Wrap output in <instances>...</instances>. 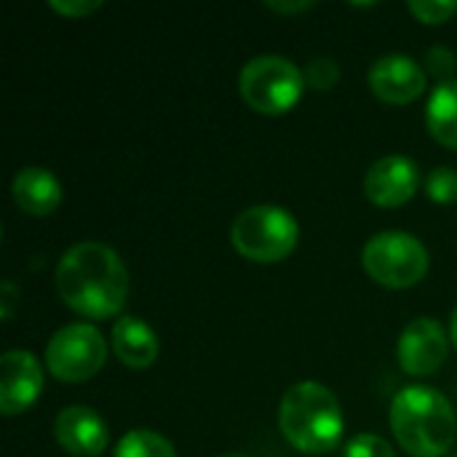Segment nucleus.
<instances>
[{
	"label": "nucleus",
	"mask_w": 457,
	"mask_h": 457,
	"mask_svg": "<svg viewBox=\"0 0 457 457\" xmlns=\"http://www.w3.org/2000/svg\"><path fill=\"white\" fill-rule=\"evenodd\" d=\"M56 292L64 305L83 319H112L129 300V270L107 244L83 241L59 260Z\"/></svg>",
	"instance_id": "f257e3e1"
},
{
	"label": "nucleus",
	"mask_w": 457,
	"mask_h": 457,
	"mask_svg": "<svg viewBox=\"0 0 457 457\" xmlns=\"http://www.w3.org/2000/svg\"><path fill=\"white\" fill-rule=\"evenodd\" d=\"M278 428L284 439L305 455H327L340 447L345 418L337 396L316 383H295L278 407Z\"/></svg>",
	"instance_id": "f03ea898"
},
{
	"label": "nucleus",
	"mask_w": 457,
	"mask_h": 457,
	"mask_svg": "<svg viewBox=\"0 0 457 457\" xmlns=\"http://www.w3.org/2000/svg\"><path fill=\"white\" fill-rule=\"evenodd\" d=\"M391 428L412 457H442L455 445V410L436 388L407 386L391 402Z\"/></svg>",
	"instance_id": "7ed1b4c3"
},
{
	"label": "nucleus",
	"mask_w": 457,
	"mask_h": 457,
	"mask_svg": "<svg viewBox=\"0 0 457 457\" xmlns=\"http://www.w3.org/2000/svg\"><path fill=\"white\" fill-rule=\"evenodd\" d=\"M300 241L297 220L281 206H249L230 225L233 249L249 262H281Z\"/></svg>",
	"instance_id": "20e7f679"
},
{
	"label": "nucleus",
	"mask_w": 457,
	"mask_h": 457,
	"mask_svg": "<svg viewBox=\"0 0 457 457\" xmlns=\"http://www.w3.org/2000/svg\"><path fill=\"white\" fill-rule=\"evenodd\" d=\"M238 91L252 110L262 115H284L300 102L305 91V75L287 56L262 54L244 64L238 75Z\"/></svg>",
	"instance_id": "39448f33"
},
{
	"label": "nucleus",
	"mask_w": 457,
	"mask_h": 457,
	"mask_svg": "<svg viewBox=\"0 0 457 457\" xmlns=\"http://www.w3.org/2000/svg\"><path fill=\"white\" fill-rule=\"evenodd\" d=\"M367 276L386 289H410L426 278L431 268L428 249L412 233L386 230L372 236L361 249Z\"/></svg>",
	"instance_id": "423d86ee"
},
{
	"label": "nucleus",
	"mask_w": 457,
	"mask_h": 457,
	"mask_svg": "<svg viewBox=\"0 0 457 457\" xmlns=\"http://www.w3.org/2000/svg\"><path fill=\"white\" fill-rule=\"evenodd\" d=\"M107 359V343L94 324L62 327L46 345V367L62 383L91 380Z\"/></svg>",
	"instance_id": "0eeeda50"
},
{
	"label": "nucleus",
	"mask_w": 457,
	"mask_h": 457,
	"mask_svg": "<svg viewBox=\"0 0 457 457\" xmlns=\"http://www.w3.org/2000/svg\"><path fill=\"white\" fill-rule=\"evenodd\" d=\"M450 353L447 329L436 319H415L399 337V364L412 378H426L442 370Z\"/></svg>",
	"instance_id": "6e6552de"
},
{
	"label": "nucleus",
	"mask_w": 457,
	"mask_h": 457,
	"mask_svg": "<svg viewBox=\"0 0 457 457\" xmlns=\"http://www.w3.org/2000/svg\"><path fill=\"white\" fill-rule=\"evenodd\" d=\"M420 187V169L407 155H386L375 161L364 177V195L383 209H399Z\"/></svg>",
	"instance_id": "1a4fd4ad"
},
{
	"label": "nucleus",
	"mask_w": 457,
	"mask_h": 457,
	"mask_svg": "<svg viewBox=\"0 0 457 457\" xmlns=\"http://www.w3.org/2000/svg\"><path fill=\"white\" fill-rule=\"evenodd\" d=\"M43 394V370L29 351H8L0 359V412L5 418L27 412Z\"/></svg>",
	"instance_id": "9d476101"
},
{
	"label": "nucleus",
	"mask_w": 457,
	"mask_h": 457,
	"mask_svg": "<svg viewBox=\"0 0 457 457\" xmlns=\"http://www.w3.org/2000/svg\"><path fill=\"white\" fill-rule=\"evenodd\" d=\"M370 88L386 104H410L426 91V70L402 54L380 56L370 70Z\"/></svg>",
	"instance_id": "9b49d317"
},
{
	"label": "nucleus",
	"mask_w": 457,
	"mask_h": 457,
	"mask_svg": "<svg viewBox=\"0 0 457 457\" xmlns=\"http://www.w3.org/2000/svg\"><path fill=\"white\" fill-rule=\"evenodd\" d=\"M54 434L59 447L75 457H99L110 442L107 423L83 404L64 407L54 420Z\"/></svg>",
	"instance_id": "f8f14e48"
},
{
	"label": "nucleus",
	"mask_w": 457,
	"mask_h": 457,
	"mask_svg": "<svg viewBox=\"0 0 457 457\" xmlns=\"http://www.w3.org/2000/svg\"><path fill=\"white\" fill-rule=\"evenodd\" d=\"M13 204L29 217H46L62 204V185L59 179L40 166L21 169L11 182Z\"/></svg>",
	"instance_id": "ddd939ff"
},
{
	"label": "nucleus",
	"mask_w": 457,
	"mask_h": 457,
	"mask_svg": "<svg viewBox=\"0 0 457 457\" xmlns=\"http://www.w3.org/2000/svg\"><path fill=\"white\" fill-rule=\"evenodd\" d=\"M112 351L129 370H147L158 359V335L137 316H123L112 327Z\"/></svg>",
	"instance_id": "4468645a"
},
{
	"label": "nucleus",
	"mask_w": 457,
	"mask_h": 457,
	"mask_svg": "<svg viewBox=\"0 0 457 457\" xmlns=\"http://www.w3.org/2000/svg\"><path fill=\"white\" fill-rule=\"evenodd\" d=\"M426 126L439 145L457 150V80L439 83L431 91L426 107Z\"/></svg>",
	"instance_id": "2eb2a0df"
},
{
	"label": "nucleus",
	"mask_w": 457,
	"mask_h": 457,
	"mask_svg": "<svg viewBox=\"0 0 457 457\" xmlns=\"http://www.w3.org/2000/svg\"><path fill=\"white\" fill-rule=\"evenodd\" d=\"M115 457H177V450L166 436L150 428H134L118 442Z\"/></svg>",
	"instance_id": "dca6fc26"
},
{
	"label": "nucleus",
	"mask_w": 457,
	"mask_h": 457,
	"mask_svg": "<svg viewBox=\"0 0 457 457\" xmlns=\"http://www.w3.org/2000/svg\"><path fill=\"white\" fill-rule=\"evenodd\" d=\"M426 195L436 204H457V171L439 166L426 179Z\"/></svg>",
	"instance_id": "f3484780"
},
{
	"label": "nucleus",
	"mask_w": 457,
	"mask_h": 457,
	"mask_svg": "<svg viewBox=\"0 0 457 457\" xmlns=\"http://www.w3.org/2000/svg\"><path fill=\"white\" fill-rule=\"evenodd\" d=\"M303 75H305V86H311L313 91H329V88H335L337 80H340V67H337L335 59L319 56V59H313V62L303 70Z\"/></svg>",
	"instance_id": "a211bd4d"
},
{
	"label": "nucleus",
	"mask_w": 457,
	"mask_h": 457,
	"mask_svg": "<svg viewBox=\"0 0 457 457\" xmlns=\"http://www.w3.org/2000/svg\"><path fill=\"white\" fill-rule=\"evenodd\" d=\"M345 457H396L394 447L375 436V434H359L345 445Z\"/></svg>",
	"instance_id": "6ab92c4d"
},
{
	"label": "nucleus",
	"mask_w": 457,
	"mask_h": 457,
	"mask_svg": "<svg viewBox=\"0 0 457 457\" xmlns=\"http://www.w3.org/2000/svg\"><path fill=\"white\" fill-rule=\"evenodd\" d=\"M407 8L423 24H445V21H450L457 13V0H450V3H434V0L420 3L418 0V3H410Z\"/></svg>",
	"instance_id": "aec40b11"
},
{
	"label": "nucleus",
	"mask_w": 457,
	"mask_h": 457,
	"mask_svg": "<svg viewBox=\"0 0 457 457\" xmlns=\"http://www.w3.org/2000/svg\"><path fill=\"white\" fill-rule=\"evenodd\" d=\"M426 64H428V72L434 78H439L442 83L453 80V72L457 67V56L447 48V46H434L426 51Z\"/></svg>",
	"instance_id": "412c9836"
},
{
	"label": "nucleus",
	"mask_w": 457,
	"mask_h": 457,
	"mask_svg": "<svg viewBox=\"0 0 457 457\" xmlns=\"http://www.w3.org/2000/svg\"><path fill=\"white\" fill-rule=\"evenodd\" d=\"M48 5H51V11H56V13L67 16V19H80V16H88V13L102 8L99 0H64V3L62 0H51Z\"/></svg>",
	"instance_id": "4be33fe9"
},
{
	"label": "nucleus",
	"mask_w": 457,
	"mask_h": 457,
	"mask_svg": "<svg viewBox=\"0 0 457 457\" xmlns=\"http://www.w3.org/2000/svg\"><path fill=\"white\" fill-rule=\"evenodd\" d=\"M0 305H3V321H11V316H13V305H16V287L11 284V281H3V300H0Z\"/></svg>",
	"instance_id": "5701e85b"
},
{
	"label": "nucleus",
	"mask_w": 457,
	"mask_h": 457,
	"mask_svg": "<svg viewBox=\"0 0 457 457\" xmlns=\"http://www.w3.org/2000/svg\"><path fill=\"white\" fill-rule=\"evenodd\" d=\"M268 8L270 11H276V13H303V11H308V8H313V3L311 0H305V3H273V0H268Z\"/></svg>",
	"instance_id": "b1692460"
},
{
	"label": "nucleus",
	"mask_w": 457,
	"mask_h": 457,
	"mask_svg": "<svg viewBox=\"0 0 457 457\" xmlns=\"http://www.w3.org/2000/svg\"><path fill=\"white\" fill-rule=\"evenodd\" d=\"M450 337H453V343H455L457 348V308L455 313H453V321H450Z\"/></svg>",
	"instance_id": "393cba45"
},
{
	"label": "nucleus",
	"mask_w": 457,
	"mask_h": 457,
	"mask_svg": "<svg viewBox=\"0 0 457 457\" xmlns=\"http://www.w3.org/2000/svg\"><path fill=\"white\" fill-rule=\"evenodd\" d=\"M225 457H238V455H225Z\"/></svg>",
	"instance_id": "a878e982"
},
{
	"label": "nucleus",
	"mask_w": 457,
	"mask_h": 457,
	"mask_svg": "<svg viewBox=\"0 0 457 457\" xmlns=\"http://www.w3.org/2000/svg\"><path fill=\"white\" fill-rule=\"evenodd\" d=\"M447 457H457V453H455V455H447Z\"/></svg>",
	"instance_id": "bb28decb"
}]
</instances>
